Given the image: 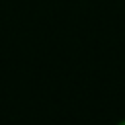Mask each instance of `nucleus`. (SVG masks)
Listing matches in <instances>:
<instances>
[{
	"mask_svg": "<svg viewBox=\"0 0 125 125\" xmlns=\"http://www.w3.org/2000/svg\"><path fill=\"white\" fill-rule=\"evenodd\" d=\"M121 123H123V125H125V119H123V121H121Z\"/></svg>",
	"mask_w": 125,
	"mask_h": 125,
	"instance_id": "nucleus-1",
	"label": "nucleus"
}]
</instances>
